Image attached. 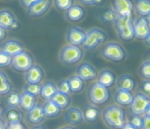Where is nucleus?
I'll use <instances>...</instances> for the list:
<instances>
[{"label":"nucleus","mask_w":150,"mask_h":129,"mask_svg":"<svg viewBox=\"0 0 150 129\" xmlns=\"http://www.w3.org/2000/svg\"><path fill=\"white\" fill-rule=\"evenodd\" d=\"M105 123L114 129H120L125 124V110L117 105L108 106L103 114Z\"/></svg>","instance_id":"f257e3e1"},{"label":"nucleus","mask_w":150,"mask_h":129,"mask_svg":"<svg viewBox=\"0 0 150 129\" xmlns=\"http://www.w3.org/2000/svg\"><path fill=\"white\" fill-rule=\"evenodd\" d=\"M115 24L119 36L123 40L129 41L134 38L132 16L129 17L117 16L116 19Z\"/></svg>","instance_id":"f03ea898"},{"label":"nucleus","mask_w":150,"mask_h":129,"mask_svg":"<svg viewBox=\"0 0 150 129\" xmlns=\"http://www.w3.org/2000/svg\"><path fill=\"white\" fill-rule=\"evenodd\" d=\"M82 51L76 46L68 45L64 46L60 52V60L65 64H74L81 58Z\"/></svg>","instance_id":"7ed1b4c3"},{"label":"nucleus","mask_w":150,"mask_h":129,"mask_svg":"<svg viewBox=\"0 0 150 129\" xmlns=\"http://www.w3.org/2000/svg\"><path fill=\"white\" fill-rule=\"evenodd\" d=\"M11 64L16 70L26 72L33 66V57L28 52L23 50L21 53L12 57Z\"/></svg>","instance_id":"20e7f679"},{"label":"nucleus","mask_w":150,"mask_h":129,"mask_svg":"<svg viewBox=\"0 0 150 129\" xmlns=\"http://www.w3.org/2000/svg\"><path fill=\"white\" fill-rule=\"evenodd\" d=\"M105 33L102 30L91 29L86 34L82 46L87 50H93L105 41Z\"/></svg>","instance_id":"39448f33"},{"label":"nucleus","mask_w":150,"mask_h":129,"mask_svg":"<svg viewBox=\"0 0 150 129\" xmlns=\"http://www.w3.org/2000/svg\"><path fill=\"white\" fill-rule=\"evenodd\" d=\"M149 109V96L143 94L142 93H138L134 97L132 103L130 104V110L136 116L145 114L146 111Z\"/></svg>","instance_id":"423d86ee"},{"label":"nucleus","mask_w":150,"mask_h":129,"mask_svg":"<svg viewBox=\"0 0 150 129\" xmlns=\"http://www.w3.org/2000/svg\"><path fill=\"white\" fill-rule=\"evenodd\" d=\"M88 97L93 104H101L105 103L109 98V92L106 87L99 83H94L88 90Z\"/></svg>","instance_id":"0eeeda50"},{"label":"nucleus","mask_w":150,"mask_h":129,"mask_svg":"<svg viewBox=\"0 0 150 129\" xmlns=\"http://www.w3.org/2000/svg\"><path fill=\"white\" fill-rule=\"evenodd\" d=\"M103 57L108 60L119 62L122 61L125 57V51L122 46L117 43H108L103 48L102 50Z\"/></svg>","instance_id":"6e6552de"},{"label":"nucleus","mask_w":150,"mask_h":129,"mask_svg":"<svg viewBox=\"0 0 150 129\" xmlns=\"http://www.w3.org/2000/svg\"><path fill=\"white\" fill-rule=\"evenodd\" d=\"M149 16H142L133 22L134 37L139 39H146L150 37Z\"/></svg>","instance_id":"1a4fd4ad"},{"label":"nucleus","mask_w":150,"mask_h":129,"mask_svg":"<svg viewBox=\"0 0 150 129\" xmlns=\"http://www.w3.org/2000/svg\"><path fill=\"white\" fill-rule=\"evenodd\" d=\"M113 6L117 16L129 17L133 9L131 0H113Z\"/></svg>","instance_id":"9d476101"},{"label":"nucleus","mask_w":150,"mask_h":129,"mask_svg":"<svg viewBox=\"0 0 150 129\" xmlns=\"http://www.w3.org/2000/svg\"><path fill=\"white\" fill-rule=\"evenodd\" d=\"M44 78V72L39 65H33L26 71L25 79L28 84H39Z\"/></svg>","instance_id":"9b49d317"},{"label":"nucleus","mask_w":150,"mask_h":129,"mask_svg":"<svg viewBox=\"0 0 150 129\" xmlns=\"http://www.w3.org/2000/svg\"><path fill=\"white\" fill-rule=\"evenodd\" d=\"M77 76L82 81H92L97 76V73L95 69L89 63H83L78 68Z\"/></svg>","instance_id":"f8f14e48"},{"label":"nucleus","mask_w":150,"mask_h":129,"mask_svg":"<svg viewBox=\"0 0 150 129\" xmlns=\"http://www.w3.org/2000/svg\"><path fill=\"white\" fill-rule=\"evenodd\" d=\"M18 26L17 21L11 12L9 11H0V27L3 28L15 29Z\"/></svg>","instance_id":"ddd939ff"},{"label":"nucleus","mask_w":150,"mask_h":129,"mask_svg":"<svg viewBox=\"0 0 150 129\" xmlns=\"http://www.w3.org/2000/svg\"><path fill=\"white\" fill-rule=\"evenodd\" d=\"M86 34L78 27H72L70 28L67 34V39L69 42V45L73 46H80L82 45Z\"/></svg>","instance_id":"4468645a"},{"label":"nucleus","mask_w":150,"mask_h":129,"mask_svg":"<svg viewBox=\"0 0 150 129\" xmlns=\"http://www.w3.org/2000/svg\"><path fill=\"white\" fill-rule=\"evenodd\" d=\"M23 45L16 40H9L5 42L2 46V51L8 54L11 57H14L23 51Z\"/></svg>","instance_id":"2eb2a0df"},{"label":"nucleus","mask_w":150,"mask_h":129,"mask_svg":"<svg viewBox=\"0 0 150 129\" xmlns=\"http://www.w3.org/2000/svg\"><path fill=\"white\" fill-rule=\"evenodd\" d=\"M51 4V0H38L28 8L29 13L33 16L42 15L48 10Z\"/></svg>","instance_id":"dca6fc26"},{"label":"nucleus","mask_w":150,"mask_h":129,"mask_svg":"<svg viewBox=\"0 0 150 129\" xmlns=\"http://www.w3.org/2000/svg\"><path fill=\"white\" fill-rule=\"evenodd\" d=\"M28 119L33 124L40 123L45 119V114L43 111V107L35 104L33 109L28 111Z\"/></svg>","instance_id":"f3484780"},{"label":"nucleus","mask_w":150,"mask_h":129,"mask_svg":"<svg viewBox=\"0 0 150 129\" xmlns=\"http://www.w3.org/2000/svg\"><path fill=\"white\" fill-rule=\"evenodd\" d=\"M65 121L72 125L80 124L83 119L81 111L77 108H70L64 114Z\"/></svg>","instance_id":"a211bd4d"},{"label":"nucleus","mask_w":150,"mask_h":129,"mask_svg":"<svg viewBox=\"0 0 150 129\" xmlns=\"http://www.w3.org/2000/svg\"><path fill=\"white\" fill-rule=\"evenodd\" d=\"M134 98L131 92L125 91L122 89H118L115 93V101L120 105L128 106L130 105L132 100Z\"/></svg>","instance_id":"6ab92c4d"},{"label":"nucleus","mask_w":150,"mask_h":129,"mask_svg":"<svg viewBox=\"0 0 150 129\" xmlns=\"http://www.w3.org/2000/svg\"><path fill=\"white\" fill-rule=\"evenodd\" d=\"M98 82L99 84H100L101 86H103L105 87H110L112 86L114 82H115L116 76L115 74L110 70H103L102 72H100V74L98 75Z\"/></svg>","instance_id":"aec40b11"},{"label":"nucleus","mask_w":150,"mask_h":129,"mask_svg":"<svg viewBox=\"0 0 150 129\" xmlns=\"http://www.w3.org/2000/svg\"><path fill=\"white\" fill-rule=\"evenodd\" d=\"M35 96L32 95L31 93L24 91L23 93L21 94V97H20V105L22 107V109L26 110V111H29L31 109L34 108L35 105Z\"/></svg>","instance_id":"412c9836"},{"label":"nucleus","mask_w":150,"mask_h":129,"mask_svg":"<svg viewBox=\"0 0 150 129\" xmlns=\"http://www.w3.org/2000/svg\"><path fill=\"white\" fill-rule=\"evenodd\" d=\"M58 88L56 86V85L52 81L46 82L44 86H41V91H40V96L43 99L45 100H51L52 97L54 96V94L57 93Z\"/></svg>","instance_id":"4be33fe9"},{"label":"nucleus","mask_w":150,"mask_h":129,"mask_svg":"<svg viewBox=\"0 0 150 129\" xmlns=\"http://www.w3.org/2000/svg\"><path fill=\"white\" fill-rule=\"evenodd\" d=\"M51 101H52L55 104H57L60 109H65L70 104L69 94L64 93L59 91H57V93L52 97Z\"/></svg>","instance_id":"5701e85b"},{"label":"nucleus","mask_w":150,"mask_h":129,"mask_svg":"<svg viewBox=\"0 0 150 129\" xmlns=\"http://www.w3.org/2000/svg\"><path fill=\"white\" fill-rule=\"evenodd\" d=\"M66 16L67 18L72 21V22H77V21H80L81 18L84 16L85 15V11L84 10L78 6V5H74V6H71L69 10L66 11Z\"/></svg>","instance_id":"b1692460"},{"label":"nucleus","mask_w":150,"mask_h":129,"mask_svg":"<svg viewBox=\"0 0 150 129\" xmlns=\"http://www.w3.org/2000/svg\"><path fill=\"white\" fill-rule=\"evenodd\" d=\"M135 86H136V81L132 76L124 75L118 81V88L119 89L131 92L134 90Z\"/></svg>","instance_id":"393cba45"},{"label":"nucleus","mask_w":150,"mask_h":129,"mask_svg":"<svg viewBox=\"0 0 150 129\" xmlns=\"http://www.w3.org/2000/svg\"><path fill=\"white\" fill-rule=\"evenodd\" d=\"M61 109L57 104H55L52 101H47L45 105L43 106V111L46 117H55L59 115Z\"/></svg>","instance_id":"a878e982"},{"label":"nucleus","mask_w":150,"mask_h":129,"mask_svg":"<svg viewBox=\"0 0 150 129\" xmlns=\"http://www.w3.org/2000/svg\"><path fill=\"white\" fill-rule=\"evenodd\" d=\"M136 10L142 16H149L150 1L149 0H137Z\"/></svg>","instance_id":"bb28decb"},{"label":"nucleus","mask_w":150,"mask_h":129,"mask_svg":"<svg viewBox=\"0 0 150 129\" xmlns=\"http://www.w3.org/2000/svg\"><path fill=\"white\" fill-rule=\"evenodd\" d=\"M100 115V111L99 109L93 106H88L85 108V109L83 110V115L82 116L87 121H96Z\"/></svg>","instance_id":"cd10ccee"},{"label":"nucleus","mask_w":150,"mask_h":129,"mask_svg":"<svg viewBox=\"0 0 150 129\" xmlns=\"http://www.w3.org/2000/svg\"><path fill=\"white\" fill-rule=\"evenodd\" d=\"M70 93H80L84 87V83L78 76H72L68 80Z\"/></svg>","instance_id":"c85d7f7f"},{"label":"nucleus","mask_w":150,"mask_h":129,"mask_svg":"<svg viewBox=\"0 0 150 129\" xmlns=\"http://www.w3.org/2000/svg\"><path fill=\"white\" fill-rule=\"evenodd\" d=\"M20 97H21V94L18 92H16V91L10 92L5 99L6 104L8 107L11 108V109L18 107L20 105Z\"/></svg>","instance_id":"c756f323"},{"label":"nucleus","mask_w":150,"mask_h":129,"mask_svg":"<svg viewBox=\"0 0 150 129\" xmlns=\"http://www.w3.org/2000/svg\"><path fill=\"white\" fill-rule=\"evenodd\" d=\"M6 117H7L9 124H16V123H21L23 116L18 110L11 109L8 111Z\"/></svg>","instance_id":"7c9ffc66"},{"label":"nucleus","mask_w":150,"mask_h":129,"mask_svg":"<svg viewBox=\"0 0 150 129\" xmlns=\"http://www.w3.org/2000/svg\"><path fill=\"white\" fill-rule=\"evenodd\" d=\"M117 15L115 11L111 9H106L101 15V19L105 23H115Z\"/></svg>","instance_id":"2f4dec72"},{"label":"nucleus","mask_w":150,"mask_h":129,"mask_svg":"<svg viewBox=\"0 0 150 129\" xmlns=\"http://www.w3.org/2000/svg\"><path fill=\"white\" fill-rule=\"evenodd\" d=\"M139 74L144 80H149L150 79V62L146 61L144 62L140 69H139Z\"/></svg>","instance_id":"473e14b6"},{"label":"nucleus","mask_w":150,"mask_h":129,"mask_svg":"<svg viewBox=\"0 0 150 129\" xmlns=\"http://www.w3.org/2000/svg\"><path fill=\"white\" fill-rule=\"evenodd\" d=\"M25 91L36 97L37 95L40 94L41 86H40L39 84H27L25 86Z\"/></svg>","instance_id":"72a5a7b5"},{"label":"nucleus","mask_w":150,"mask_h":129,"mask_svg":"<svg viewBox=\"0 0 150 129\" xmlns=\"http://www.w3.org/2000/svg\"><path fill=\"white\" fill-rule=\"evenodd\" d=\"M11 56L0 50V68H4L9 66L11 62Z\"/></svg>","instance_id":"f704fd0d"},{"label":"nucleus","mask_w":150,"mask_h":129,"mask_svg":"<svg viewBox=\"0 0 150 129\" xmlns=\"http://www.w3.org/2000/svg\"><path fill=\"white\" fill-rule=\"evenodd\" d=\"M55 3L60 11H67L72 6V0H55Z\"/></svg>","instance_id":"c9c22d12"},{"label":"nucleus","mask_w":150,"mask_h":129,"mask_svg":"<svg viewBox=\"0 0 150 129\" xmlns=\"http://www.w3.org/2000/svg\"><path fill=\"white\" fill-rule=\"evenodd\" d=\"M11 91V84L8 81L0 82V95L8 94Z\"/></svg>","instance_id":"e433bc0d"},{"label":"nucleus","mask_w":150,"mask_h":129,"mask_svg":"<svg viewBox=\"0 0 150 129\" xmlns=\"http://www.w3.org/2000/svg\"><path fill=\"white\" fill-rule=\"evenodd\" d=\"M57 88H58V91L61 92V93H64L69 94L70 93L68 80L67 81L66 80H64V81H60Z\"/></svg>","instance_id":"4c0bfd02"},{"label":"nucleus","mask_w":150,"mask_h":129,"mask_svg":"<svg viewBox=\"0 0 150 129\" xmlns=\"http://www.w3.org/2000/svg\"><path fill=\"white\" fill-rule=\"evenodd\" d=\"M142 121V118L140 117L139 116H136V115H134L132 117L130 118L129 124H130L131 126H133L134 128H136L141 129Z\"/></svg>","instance_id":"58836bf2"},{"label":"nucleus","mask_w":150,"mask_h":129,"mask_svg":"<svg viewBox=\"0 0 150 129\" xmlns=\"http://www.w3.org/2000/svg\"><path fill=\"white\" fill-rule=\"evenodd\" d=\"M141 89L142 91V93L149 96L150 93V81L149 80H145L142 84L141 85Z\"/></svg>","instance_id":"ea45409f"},{"label":"nucleus","mask_w":150,"mask_h":129,"mask_svg":"<svg viewBox=\"0 0 150 129\" xmlns=\"http://www.w3.org/2000/svg\"><path fill=\"white\" fill-rule=\"evenodd\" d=\"M141 129H150V116L145 115V116L142 117Z\"/></svg>","instance_id":"a19ab883"},{"label":"nucleus","mask_w":150,"mask_h":129,"mask_svg":"<svg viewBox=\"0 0 150 129\" xmlns=\"http://www.w3.org/2000/svg\"><path fill=\"white\" fill-rule=\"evenodd\" d=\"M6 129H26L22 123H16V124H8V128Z\"/></svg>","instance_id":"79ce46f5"},{"label":"nucleus","mask_w":150,"mask_h":129,"mask_svg":"<svg viewBox=\"0 0 150 129\" xmlns=\"http://www.w3.org/2000/svg\"><path fill=\"white\" fill-rule=\"evenodd\" d=\"M38 0H22V3L23 4V5L25 6V7H27L28 9L31 6V5H33L35 3H36Z\"/></svg>","instance_id":"37998d69"},{"label":"nucleus","mask_w":150,"mask_h":129,"mask_svg":"<svg viewBox=\"0 0 150 129\" xmlns=\"http://www.w3.org/2000/svg\"><path fill=\"white\" fill-rule=\"evenodd\" d=\"M8 81V78H7L6 74H4V72L0 71V82H3V81Z\"/></svg>","instance_id":"c03bdc74"},{"label":"nucleus","mask_w":150,"mask_h":129,"mask_svg":"<svg viewBox=\"0 0 150 129\" xmlns=\"http://www.w3.org/2000/svg\"><path fill=\"white\" fill-rule=\"evenodd\" d=\"M5 35H6V31H5V29L0 27V40L3 39L5 37Z\"/></svg>","instance_id":"a18cd8bd"},{"label":"nucleus","mask_w":150,"mask_h":129,"mask_svg":"<svg viewBox=\"0 0 150 129\" xmlns=\"http://www.w3.org/2000/svg\"><path fill=\"white\" fill-rule=\"evenodd\" d=\"M120 129H137V128H134L133 126H131L129 123H125L122 128Z\"/></svg>","instance_id":"49530a36"},{"label":"nucleus","mask_w":150,"mask_h":129,"mask_svg":"<svg viewBox=\"0 0 150 129\" xmlns=\"http://www.w3.org/2000/svg\"><path fill=\"white\" fill-rule=\"evenodd\" d=\"M80 2L84 4H93V0H80Z\"/></svg>","instance_id":"de8ad7c7"},{"label":"nucleus","mask_w":150,"mask_h":129,"mask_svg":"<svg viewBox=\"0 0 150 129\" xmlns=\"http://www.w3.org/2000/svg\"><path fill=\"white\" fill-rule=\"evenodd\" d=\"M0 129H6V126L4 123V121H2V119L0 118Z\"/></svg>","instance_id":"09e8293b"},{"label":"nucleus","mask_w":150,"mask_h":129,"mask_svg":"<svg viewBox=\"0 0 150 129\" xmlns=\"http://www.w3.org/2000/svg\"><path fill=\"white\" fill-rule=\"evenodd\" d=\"M103 1H104V0H93V4H101Z\"/></svg>","instance_id":"8fccbe9b"},{"label":"nucleus","mask_w":150,"mask_h":129,"mask_svg":"<svg viewBox=\"0 0 150 129\" xmlns=\"http://www.w3.org/2000/svg\"><path fill=\"white\" fill-rule=\"evenodd\" d=\"M3 114H4V109L0 106V118L3 116Z\"/></svg>","instance_id":"3c124183"},{"label":"nucleus","mask_w":150,"mask_h":129,"mask_svg":"<svg viewBox=\"0 0 150 129\" xmlns=\"http://www.w3.org/2000/svg\"><path fill=\"white\" fill-rule=\"evenodd\" d=\"M33 129H46L45 128H43V127H40V126H38V127H35V128Z\"/></svg>","instance_id":"603ef678"},{"label":"nucleus","mask_w":150,"mask_h":129,"mask_svg":"<svg viewBox=\"0 0 150 129\" xmlns=\"http://www.w3.org/2000/svg\"><path fill=\"white\" fill-rule=\"evenodd\" d=\"M60 129H75V128H71V127H65V128H60Z\"/></svg>","instance_id":"864d4df0"}]
</instances>
